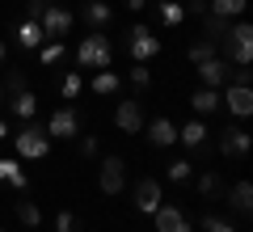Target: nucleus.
<instances>
[{
	"mask_svg": "<svg viewBox=\"0 0 253 232\" xmlns=\"http://www.w3.org/2000/svg\"><path fill=\"white\" fill-rule=\"evenodd\" d=\"M38 59H42V63H59L63 59V38H59V43H46L42 51H38Z\"/></svg>",
	"mask_w": 253,
	"mask_h": 232,
	"instance_id": "30",
	"label": "nucleus"
},
{
	"mask_svg": "<svg viewBox=\"0 0 253 232\" xmlns=\"http://www.w3.org/2000/svg\"><path fill=\"white\" fill-rule=\"evenodd\" d=\"M228 198H232V211L249 215V207H253V186H249V182H236V186L228 190Z\"/></svg>",
	"mask_w": 253,
	"mask_h": 232,
	"instance_id": "20",
	"label": "nucleus"
},
{
	"mask_svg": "<svg viewBox=\"0 0 253 232\" xmlns=\"http://www.w3.org/2000/svg\"><path fill=\"white\" fill-rule=\"evenodd\" d=\"M97 186H101V194H123V186H126V165H123V156H106V161H101Z\"/></svg>",
	"mask_w": 253,
	"mask_h": 232,
	"instance_id": "5",
	"label": "nucleus"
},
{
	"mask_svg": "<svg viewBox=\"0 0 253 232\" xmlns=\"http://www.w3.org/2000/svg\"><path fill=\"white\" fill-rule=\"evenodd\" d=\"M126 46H131V59H135V63H148L156 51H161V38H156L148 26H135L131 38H126Z\"/></svg>",
	"mask_w": 253,
	"mask_h": 232,
	"instance_id": "6",
	"label": "nucleus"
},
{
	"mask_svg": "<svg viewBox=\"0 0 253 232\" xmlns=\"http://www.w3.org/2000/svg\"><path fill=\"white\" fill-rule=\"evenodd\" d=\"M17 220L26 224V228H38V224H42V211H38V203L21 198V203H17Z\"/></svg>",
	"mask_w": 253,
	"mask_h": 232,
	"instance_id": "26",
	"label": "nucleus"
},
{
	"mask_svg": "<svg viewBox=\"0 0 253 232\" xmlns=\"http://www.w3.org/2000/svg\"><path fill=\"white\" fill-rule=\"evenodd\" d=\"M55 232H76V215L72 211H59V215H55Z\"/></svg>",
	"mask_w": 253,
	"mask_h": 232,
	"instance_id": "35",
	"label": "nucleus"
},
{
	"mask_svg": "<svg viewBox=\"0 0 253 232\" xmlns=\"http://www.w3.org/2000/svg\"><path fill=\"white\" fill-rule=\"evenodd\" d=\"M42 26H38V21L34 17H26V21H21V26H17V43L21 46H26V51H38V46H42Z\"/></svg>",
	"mask_w": 253,
	"mask_h": 232,
	"instance_id": "16",
	"label": "nucleus"
},
{
	"mask_svg": "<svg viewBox=\"0 0 253 232\" xmlns=\"http://www.w3.org/2000/svg\"><path fill=\"white\" fill-rule=\"evenodd\" d=\"M81 156H97V135H81Z\"/></svg>",
	"mask_w": 253,
	"mask_h": 232,
	"instance_id": "37",
	"label": "nucleus"
},
{
	"mask_svg": "<svg viewBox=\"0 0 253 232\" xmlns=\"http://www.w3.org/2000/svg\"><path fill=\"white\" fill-rule=\"evenodd\" d=\"M148 139H152L156 148H169V143L177 139V127H173L169 118H152V123H148Z\"/></svg>",
	"mask_w": 253,
	"mask_h": 232,
	"instance_id": "15",
	"label": "nucleus"
},
{
	"mask_svg": "<svg viewBox=\"0 0 253 232\" xmlns=\"http://www.w3.org/2000/svg\"><path fill=\"white\" fill-rule=\"evenodd\" d=\"M4 89H9V93H13V97H17V93H21V89H26V76H21V72H17V68H9V76H4Z\"/></svg>",
	"mask_w": 253,
	"mask_h": 232,
	"instance_id": "33",
	"label": "nucleus"
},
{
	"mask_svg": "<svg viewBox=\"0 0 253 232\" xmlns=\"http://www.w3.org/2000/svg\"><path fill=\"white\" fill-rule=\"evenodd\" d=\"M13 114H17L21 123H30V118L38 114V97H34V93H30V89H21L17 97H13Z\"/></svg>",
	"mask_w": 253,
	"mask_h": 232,
	"instance_id": "19",
	"label": "nucleus"
},
{
	"mask_svg": "<svg viewBox=\"0 0 253 232\" xmlns=\"http://www.w3.org/2000/svg\"><path fill=\"white\" fill-rule=\"evenodd\" d=\"M245 4H249V0H211L207 13H215V17L232 21V17H241V13H245Z\"/></svg>",
	"mask_w": 253,
	"mask_h": 232,
	"instance_id": "21",
	"label": "nucleus"
},
{
	"mask_svg": "<svg viewBox=\"0 0 253 232\" xmlns=\"http://www.w3.org/2000/svg\"><path fill=\"white\" fill-rule=\"evenodd\" d=\"M161 203H165V198H161V182H156V178H139L135 182V207L144 215H152Z\"/></svg>",
	"mask_w": 253,
	"mask_h": 232,
	"instance_id": "10",
	"label": "nucleus"
},
{
	"mask_svg": "<svg viewBox=\"0 0 253 232\" xmlns=\"http://www.w3.org/2000/svg\"><path fill=\"white\" fill-rule=\"evenodd\" d=\"M114 127L126 131V135L144 131V110H139V101H118L114 106Z\"/></svg>",
	"mask_w": 253,
	"mask_h": 232,
	"instance_id": "9",
	"label": "nucleus"
},
{
	"mask_svg": "<svg viewBox=\"0 0 253 232\" xmlns=\"http://www.w3.org/2000/svg\"><path fill=\"white\" fill-rule=\"evenodd\" d=\"M190 106H194V114H215L219 110V93L215 89H194L190 93Z\"/></svg>",
	"mask_w": 253,
	"mask_h": 232,
	"instance_id": "17",
	"label": "nucleus"
},
{
	"mask_svg": "<svg viewBox=\"0 0 253 232\" xmlns=\"http://www.w3.org/2000/svg\"><path fill=\"white\" fill-rule=\"evenodd\" d=\"M46 4H51V0H26V13H30V17H42V13H46Z\"/></svg>",
	"mask_w": 253,
	"mask_h": 232,
	"instance_id": "36",
	"label": "nucleus"
},
{
	"mask_svg": "<svg viewBox=\"0 0 253 232\" xmlns=\"http://www.w3.org/2000/svg\"><path fill=\"white\" fill-rule=\"evenodd\" d=\"M156 17H165V26H181L186 21V9H181L177 0H161L156 4Z\"/></svg>",
	"mask_w": 253,
	"mask_h": 232,
	"instance_id": "25",
	"label": "nucleus"
},
{
	"mask_svg": "<svg viewBox=\"0 0 253 232\" xmlns=\"http://www.w3.org/2000/svg\"><path fill=\"white\" fill-rule=\"evenodd\" d=\"M0 139H9V127H4V123H0Z\"/></svg>",
	"mask_w": 253,
	"mask_h": 232,
	"instance_id": "41",
	"label": "nucleus"
},
{
	"mask_svg": "<svg viewBox=\"0 0 253 232\" xmlns=\"http://www.w3.org/2000/svg\"><path fill=\"white\" fill-rule=\"evenodd\" d=\"M203 232H236V228H232V224L224 220V215H215V211H207V215H203Z\"/></svg>",
	"mask_w": 253,
	"mask_h": 232,
	"instance_id": "29",
	"label": "nucleus"
},
{
	"mask_svg": "<svg viewBox=\"0 0 253 232\" xmlns=\"http://www.w3.org/2000/svg\"><path fill=\"white\" fill-rule=\"evenodd\" d=\"M0 101H4V97H0Z\"/></svg>",
	"mask_w": 253,
	"mask_h": 232,
	"instance_id": "43",
	"label": "nucleus"
},
{
	"mask_svg": "<svg viewBox=\"0 0 253 232\" xmlns=\"http://www.w3.org/2000/svg\"><path fill=\"white\" fill-rule=\"evenodd\" d=\"M249 131H245V127H228L224 135H219V152H224V156H249Z\"/></svg>",
	"mask_w": 253,
	"mask_h": 232,
	"instance_id": "12",
	"label": "nucleus"
},
{
	"mask_svg": "<svg viewBox=\"0 0 253 232\" xmlns=\"http://www.w3.org/2000/svg\"><path fill=\"white\" fill-rule=\"evenodd\" d=\"M203 34H207V43H224V34H228V21L224 17H215V13H203Z\"/></svg>",
	"mask_w": 253,
	"mask_h": 232,
	"instance_id": "24",
	"label": "nucleus"
},
{
	"mask_svg": "<svg viewBox=\"0 0 253 232\" xmlns=\"http://www.w3.org/2000/svg\"><path fill=\"white\" fill-rule=\"evenodd\" d=\"M81 85H84V81H81V72H68V76H63V97L72 101L76 93H81Z\"/></svg>",
	"mask_w": 253,
	"mask_h": 232,
	"instance_id": "32",
	"label": "nucleus"
},
{
	"mask_svg": "<svg viewBox=\"0 0 253 232\" xmlns=\"http://www.w3.org/2000/svg\"><path fill=\"white\" fill-rule=\"evenodd\" d=\"M0 182H9L13 190H26V186H30V182H26V169H21L17 161H9V156L0 161Z\"/></svg>",
	"mask_w": 253,
	"mask_h": 232,
	"instance_id": "18",
	"label": "nucleus"
},
{
	"mask_svg": "<svg viewBox=\"0 0 253 232\" xmlns=\"http://www.w3.org/2000/svg\"><path fill=\"white\" fill-rule=\"evenodd\" d=\"M42 131L51 135V139H76V135H81V114H76L72 106H59L51 118H46Z\"/></svg>",
	"mask_w": 253,
	"mask_h": 232,
	"instance_id": "4",
	"label": "nucleus"
},
{
	"mask_svg": "<svg viewBox=\"0 0 253 232\" xmlns=\"http://www.w3.org/2000/svg\"><path fill=\"white\" fill-rule=\"evenodd\" d=\"M199 81H203V89H219V85L228 81V63L219 59H207V63H199Z\"/></svg>",
	"mask_w": 253,
	"mask_h": 232,
	"instance_id": "13",
	"label": "nucleus"
},
{
	"mask_svg": "<svg viewBox=\"0 0 253 232\" xmlns=\"http://www.w3.org/2000/svg\"><path fill=\"white\" fill-rule=\"evenodd\" d=\"M131 85H135V89H139V93H144V89H148V85H152V72H148V68H144V63H135V68H131Z\"/></svg>",
	"mask_w": 253,
	"mask_h": 232,
	"instance_id": "31",
	"label": "nucleus"
},
{
	"mask_svg": "<svg viewBox=\"0 0 253 232\" xmlns=\"http://www.w3.org/2000/svg\"><path fill=\"white\" fill-rule=\"evenodd\" d=\"M190 63H207V59H215V43H207V38H199V43L190 46Z\"/></svg>",
	"mask_w": 253,
	"mask_h": 232,
	"instance_id": "27",
	"label": "nucleus"
},
{
	"mask_svg": "<svg viewBox=\"0 0 253 232\" xmlns=\"http://www.w3.org/2000/svg\"><path fill=\"white\" fill-rule=\"evenodd\" d=\"M126 9H135V13H139V9H148V0H126Z\"/></svg>",
	"mask_w": 253,
	"mask_h": 232,
	"instance_id": "40",
	"label": "nucleus"
},
{
	"mask_svg": "<svg viewBox=\"0 0 253 232\" xmlns=\"http://www.w3.org/2000/svg\"><path fill=\"white\" fill-rule=\"evenodd\" d=\"M249 76H253L249 68H236V76H232V85H249Z\"/></svg>",
	"mask_w": 253,
	"mask_h": 232,
	"instance_id": "39",
	"label": "nucleus"
},
{
	"mask_svg": "<svg viewBox=\"0 0 253 232\" xmlns=\"http://www.w3.org/2000/svg\"><path fill=\"white\" fill-rule=\"evenodd\" d=\"M152 220H156V232H190L186 211H181V207H173V203H161V207L152 211Z\"/></svg>",
	"mask_w": 253,
	"mask_h": 232,
	"instance_id": "7",
	"label": "nucleus"
},
{
	"mask_svg": "<svg viewBox=\"0 0 253 232\" xmlns=\"http://www.w3.org/2000/svg\"><path fill=\"white\" fill-rule=\"evenodd\" d=\"M224 51H228V59H232L236 68H249V59H253V26L249 21H232V26H228Z\"/></svg>",
	"mask_w": 253,
	"mask_h": 232,
	"instance_id": "1",
	"label": "nucleus"
},
{
	"mask_svg": "<svg viewBox=\"0 0 253 232\" xmlns=\"http://www.w3.org/2000/svg\"><path fill=\"white\" fill-rule=\"evenodd\" d=\"M181 9L186 13H207V0H181Z\"/></svg>",
	"mask_w": 253,
	"mask_h": 232,
	"instance_id": "38",
	"label": "nucleus"
},
{
	"mask_svg": "<svg viewBox=\"0 0 253 232\" xmlns=\"http://www.w3.org/2000/svg\"><path fill=\"white\" fill-rule=\"evenodd\" d=\"M0 232H4V228H0Z\"/></svg>",
	"mask_w": 253,
	"mask_h": 232,
	"instance_id": "44",
	"label": "nucleus"
},
{
	"mask_svg": "<svg viewBox=\"0 0 253 232\" xmlns=\"http://www.w3.org/2000/svg\"><path fill=\"white\" fill-rule=\"evenodd\" d=\"M72 13L68 9H59V4H46V13L38 17V26H42V34H51V38H63L68 30H72Z\"/></svg>",
	"mask_w": 253,
	"mask_h": 232,
	"instance_id": "8",
	"label": "nucleus"
},
{
	"mask_svg": "<svg viewBox=\"0 0 253 232\" xmlns=\"http://www.w3.org/2000/svg\"><path fill=\"white\" fill-rule=\"evenodd\" d=\"M46 152H51V135H46L42 127L26 123L21 135H17V156H21V161H42Z\"/></svg>",
	"mask_w": 253,
	"mask_h": 232,
	"instance_id": "3",
	"label": "nucleus"
},
{
	"mask_svg": "<svg viewBox=\"0 0 253 232\" xmlns=\"http://www.w3.org/2000/svg\"><path fill=\"white\" fill-rule=\"evenodd\" d=\"M177 139L186 143V148H203V139H207V127H203L199 118H190V123L177 131Z\"/></svg>",
	"mask_w": 253,
	"mask_h": 232,
	"instance_id": "22",
	"label": "nucleus"
},
{
	"mask_svg": "<svg viewBox=\"0 0 253 232\" xmlns=\"http://www.w3.org/2000/svg\"><path fill=\"white\" fill-rule=\"evenodd\" d=\"M169 182H190V161H173L169 165Z\"/></svg>",
	"mask_w": 253,
	"mask_h": 232,
	"instance_id": "34",
	"label": "nucleus"
},
{
	"mask_svg": "<svg viewBox=\"0 0 253 232\" xmlns=\"http://www.w3.org/2000/svg\"><path fill=\"white\" fill-rule=\"evenodd\" d=\"M110 59H114V51H110V38L106 34H84L81 46H76V68H110Z\"/></svg>",
	"mask_w": 253,
	"mask_h": 232,
	"instance_id": "2",
	"label": "nucleus"
},
{
	"mask_svg": "<svg viewBox=\"0 0 253 232\" xmlns=\"http://www.w3.org/2000/svg\"><path fill=\"white\" fill-rule=\"evenodd\" d=\"M219 190H224V182H219V173H203V178H199V194H203V198H215Z\"/></svg>",
	"mask_w": 253,
	"mask_h": 232,
	"instance_id": "28",
	"label": "nucleus"
},
{
	"mask_svg": "<svg viewBox=\"0 0 253 232\" xmlns=\"http://www.w3.org/2000/svg\"><path fill=\"white\" fill-rule=\"evenodd\" d=\"M4 55H9V51H4V43H0V63H4Z\"/></svg>",
	"mask_w": 253,
	"mask_h": 232,
	"instance_id": "42",
	"label": "nucleus"
},
{
	"mask_svg": "<svg viewBox=\"0 0 253 232\" xmlns=\"http://www.w3.org/2000/svg\"><path fill=\"white\" fill-rule=\"evenodd\" d=\"M118 89H123V81H118V72H106V68H101L97 76H93V93H101V97H114Z\"/></svg>",
	"mask_w": 253,
	"mask_h": 232,
	"instance_id": "23",
	"label": "nucleus"
},
{
	"mask_svg": "<svg viewBox=\"0 0 253 232\" xmlns=\"http://www.w3.org/2000/svg\"><path fill=\"white\" fill-rule=\"evenodd\" d=\"M219 101H228V114H236V118H249L253 114V93H249V85H228V93Z\"/></svg>",
	"mask_w": 253,
	"mask_h": 232,
	"instance_id": "11",
	"label": "nucleus"
},
{
	"mask_svg": "<svg viewBox=\"0 0 253 232\" xmlns=\"http://www.w3.org/2000/svg\"><path fill=\"white\" fill-rule=\"evenodd\" d=\"M110 17H114V9H110L106 0H84V21H89V30L110 26Z\"/></svg>",
	"mask_w": 253,
	"mask_h": 232,
	"instance_id": "14",
	"label": "nucleus"
}]
</instances>
